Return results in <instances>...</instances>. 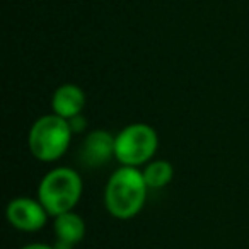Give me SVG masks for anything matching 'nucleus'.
I'll return each instance as SVG.
<instances>
[{"label": "nucleus", "mask_w": 249, "mask_h": 249, "mask_svg": "<svg viewBox=\"0 0 249 249\" xmlns=\"http://www.w3.org/2000/svg\"><path fill=\"white\" fill-rule=\"evenodd\" d=\"M149 193L143 173L139 167L121 166L109 176L104 188V207L113 217L126 220L143 208Z\"/></svg>", "instance_id": "nucleus-1"}, {"label": "nucleus", "mask_w": 249, "mask_h": 249, "mask_svg": "<svg viewBox=\"0 0 249 249\" xmlns=\"http://www.w3.org/2000/svg\"><path fill=\"white\" fill-rule=\"evenodd\" d=\"M82 196V179L70 167L52 169L38 186V200L43 203L50 217H56L75 208Z\"/></svg>", "instance_id": "nucleus-2"}, {"label": "nucleus", "mask_w": 249, "mask_h": 249, "mask_svg": "<svg viewBox=\"0 0 249 249\" xmlns=\"http://www.w3.org/2000/svg\"><path fill=\"white\" fill-rule=\"evenodd\" d=\"M69 120L58 114H46L35 121L29 130L28 145L33 157L41 162H55L67 152L72 140Z\"/></svg>", "instance_id": "nucleus-3"}, {"label": "nucleus", "mask_w": 249, "mask_h": 249, "mask_svg": "<svg viewBox=\"0 0 249 249\" xmlns=\"http://www.w3.org/2000/svg\"><path fill=\"white\" fill-rule=\"evenodd\" d=\"M159 147L157 132L147 123H132L114 137V159L121 166L149 164Z\"/></svg>", "instance_id": "nucleus-4"}, {"label": "nucleus", "mask_w": 249, "mask_h": 249, "mask_svg": "<svg viewBox=\"0 0 249 249\" xmlns=\"http://www.w3.org/2000/svg\"><path fill=\"white\" fill-rule=\"evenodd\" d=\"M50 213L39 200L18 196L7 205V220L12 227L24 232H36L45 227Z\"/></svg>", "instance_id": "nucleus-5"}, {"label": "nucleus", "mask_w": 249, "mask_h": 249, "mask_svg": "<svg viewBox=\"0 0 249 249\" xmlns=\"http://www.w3.org/2000/svg\"><path fill=\"white\" fill-rule=\"evenodd\" d=\"M114 157V137L106 130H92L80 147V162L87 167H101Z\"/></svg>", "instance_id": "nucleus-6"}, {"label": "nucleus", "mask_w": 249, "mask_h": 249, "mask_svg": "<svg viewBox=\"0 0 249 249\" xmlns=\"http://www.w3.org/2000/svg\"><path fill=\"white\" fill-rule=\"evenodd\" d=\"M53 231H55L56 235V248L72 249L86 235V222H84V218L79 213L70 210L62 215H56Z\"/></svg>", "instance_id": "nucleus-7"}, {"label": "nucleus", "mask_w": 249, "mask_h": 249, "mask_svg": "<svg viewBox=\"0 0 249 249\" xmlns=\"http://www.w3.org/2000/svg\"><path fill=\"white\" fill-rule=\"evenodd\" d=\"M84 106H86V94L75 84H63L53 92V113L65 118V120H70V118L80 114Z\"/></svg>", "instance_id": "nucleus-8"}, {"label": "nucleus", "mask_w": 249, "mask_h": 249, "mask_svg": "<svg viewBox=\"0 0 249 249\" xmlns=\"http://www.w3.org/2000/svg\"><path fill=\"white\" fill-rule=\"evenodd\" d=\"M142 173L149 190H159V188L167 186L173 181L174 167L167 160H152V162L147 164Z\"/></svg>", "instance_id": "nucleus-9"}, {"label": "nucleus", "mask_w": 249, "mask_h": 249, "mask_svg": "<svg viewBox=\"0 0 249 249\" xmlns=\"http://www.w3.org/2000/svg\"><path fill=\"white\" fill-rule=\"evenodd\" d=\"M69 124H70V128H72L73 133H80L87 128V120L82 116V113H80V114H77V116L70 118Z\"/></svg>", "instance_id": "nucleus-10"}, {"label": "nucleus", "mask_w": 249, "mask_h": 249, "mask_svg": "<svg viewBox=\"0 0 249 249\" xmlns=\"http://www.w3.org/2000/svg\"><path fill=\"white\" fill-rule=\"evenodd\" d=\"M21 249H58L56 246H50V244H39V242H35V244H28Z\"/></svg>", "instance_id": "nucleus-11"}]
</instances>
